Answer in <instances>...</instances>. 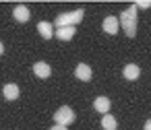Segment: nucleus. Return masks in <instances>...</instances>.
Returning a JSON list of instances; mask_svg holds the SVG:
<instances>
[{
	"mask_svg": "<svg viewBox=\"0 0 151 130\" xmlns=\"http://www.w3.org/2000/svg\"><path fill=\"white\" fill-rule=\"evenodd\" d=\"M137 19H139V15H137V6H134V4H130V6L120 15V19H118L128 37H134V35H137Z\"/></svg>",
	"mask_w": 151,
	"mask_h": 130,
	"instance_id": "1",
	"label": "nucleus"
},
{
	"mask_svg": "<svg viewBox=\"0 0 151 130\" xmlns=\"http://www.w3.org/2000/svg\"><path fill=\"white\" fill-rule=\"evenodd\" d=\"M2 52H4V46H2V41H0V56H2Z\"/></svg>",
	"mask_w": 151,
	"mask_h": 130,
	"instance_id": "17",
	"label": "nucleus"
},
{
	"mask_svg": "<svg viewBox=\"0 0 151 130\" xmlns=\"http://www.w3.org/2000/svg\"><path fill=\"white\" fill-rule=\"evenodd\" d=\"M13 15H15V19L19 21V23H27L29 21V9L27 6H23V4H19V6H15V11H13Z\"/></svg>",
	"mask_w": 151,
	"mask_h": 130,
	"instance_id": "7",
	"label": "nucleus"
},
{
	"mask_svg": "<svg viewBox=\"0 0 151 130\" xmlns=\"http://www.w3.org/2000/svg\"><path fill=\"white\" fill-rule=\"evenodd\" d=\"M83 15H85V11H83V9L73 11V13H62V15H58V17H56L54 25H56L58 29H60V27H75L77 23H81V21H83Z\"/></svg>",
	"mask_w": 151,
	"mask_h": 130,
	"instance_id": "2",
	"label": "nucleus"
},
{
	"mask_svg": "<svg viewBox=\"0 0 151 130\" xmlns=\"http://www.w3.org/2000/svg\"><path fill=\"white\" fill-rule=\"evenodd\" d=\"M122 74H124V79H126V81H137V79H139V74H141V68H139L137 64H126V66H124V70H122Z\"/></svg>",
	"mask_w": 151,
	"mask_h": 130,
	"instance_id": "6",
	"label": "nucleus"
},
{
	"mask_svg": "<svg viewBox=\"0 0 151 130\" xmlns=\"http://www.w3.org/2000/svg\"><path fill=\"white\" fill-rule=\"evenodd\" d=\"M145 130H151V120H147V122H145Z\"/></svg>",
	"mask_w": 151,
	"mask_h": 130,
	"instance_id": "16",
	"label": "nucleus"
},
{
	"mask_svg": "<svg viewBox=\"0 0 151 130\" xmlns=\"http://www.w3.org/2000/svg\"><path fill=\"white\" fill-rule=\"evenodd\" d=\"M33 72H35V76H40V79H48V76L52 74V68H50V64H46V62H35V64H33Z\"/></svg>",
	"mask_w": 151,
	"mask_h": 130,
	"instance_id": "5",
	"label": "nucleus"
},
{
	"mask_svg": "<svg viewBox=\"0 0 151 130\" xmlns=\"http://www.w3.org/2000/svg\"><path fill=\"white\" fill-rule=\"evenodd\" d=\"M54 33H56V37H58L60 41H68V39L75 37V27H60V29H56Z\"/></svg>",
	"mask_w": 151,
	"mask_h": 130,
	"instance_id": "8",
	"label": "nucleus"
},
{
	"mask_svg": "<svg viewBox=\"0 0 151 130\" xmlns=\"http://www.w3.org/2000/svg\"><path fill=\"white\" fill-rule=\"evenodd\" d=\"M54 120H56V124H60V126H68V124L75 122V114H73V109H70L68 105H62V107L54 114Z\"/></svg>",
	"mask_w": 151,
	"mask_h": 130,
	"instance_id": "3",
	"label": "nucleus"
},
{
	"mask_svg": "<svg viewBox=\"0 0 151 130\" xmlns=\"http://www.w3.org/2000/svg\"><path fill=\"white\" fill-rule=\"evenodd\" d=\"M50 130H66V126H60V124H56V126H52Z\"/></svg>",
	"mask_w": 151,
	"mask_h": 130,
	"instance_id": "15",
	"label": "nucleus"
},
{
	"mask_svg": "<svg viewBox=\"0 0 151 130\" xmlns=\"http://www.w3.org/2000/svg\"><path fill=\"white\" fill-rule=\"evenodd\" d=\"M4 97L9 99V101H13V99H17L19 97V87L17 85H4Z\"/></svg>",
	"mask_w": 151,
	"mask_h": 130,
	"instance_id": "12",
	"label": "nucleus"
},
{
	"mask_svg": "<svg viewBox=\"0 0 151 130\" xmlns=\"http://www.w3.org/2000/svg\"><path fill=\"white\" fill-rule=\"evenodd\" d=\"M101 128H104V130H116L118 124H116V120H114L110 114H104V118H101Z\"/></svg>",
	"mask_w": 151,
	"mask_h": 130,
	"instance_id": "13",
	"label": "nucleus"
},
{
	"mask_svg": "<svg viewBox=\"0 0 151 130\" xmlns=\"http://www.w3.org/2000/svg\"><path fill=\"white\" fill-rule=\"evenodd\" d=\"M104 31L106 33H110V35H114V33H118V27H120V21L116 19V17H106L104 19Z\"/></svg>",
	"mask_w": 151,
	"mask_h": 130,
	"instance_id": "4",
	"label": "nucleus"
},
{
	"mask_svg": "<svg viewBox=\"0 0 151 130\" xmlns=\"http://www.w3.org/2000/svg\"><path fill=\"white\" fill-rule=\"evenodd\" d=\"M134 6H137V11H139V9H149L151 2H149V0H141V2H137Z\"/></svg>",
	"mask_w": 151,
	"mask_h": 130,
	"instance_id": "14",
	"label": "nucleus"
},
{
	"mask_svg": "<svg viewBox=\"0 0 151 130\" xmlns=\"http://www.w3.org/2000/svg\"><path fill=\"white\" fill-rule=\"evenodd\" d=\"M75 74H77L79 81H89V79H91V68H89L87 64H77Z\"/></svg>",
	"mask_w": 151,
	"mask_h": 130,
	"instance_id": "11",
	"label": "nucleus"
},
{
	"mask_svg": "<svg viewBox=\"0 0 151 130\" xmlns=\"http://www.w3.org/2000/svg\"><path fill=\"white\" fill-rule=\"evenodd\" d=\"M37 31H40V35H42L44 39H50V37L54 35V31H52V23H48V21L37 23Z\"/></svg>",
	"mask_w": 151,
	"mask_h": 130,
	"instance_id": "10",
	"label": "nucleus"
},
{
	"mask_svg": "<svg viewBox=\"0 0 151 130\" xmlns=\"http://www.w3.org/2000/svg\"><path fill=\"white\" fill-rule=\"evenodd\" d=\"M93 107H95V111H99V114H108V111H110V99H108V97H97V99L93 101Z\"/></svg>",
	"mask_w": 151,
	"mask_h": 130,
	"instance_id": "9",
	"label": "nucleus"
}]
</instances>
